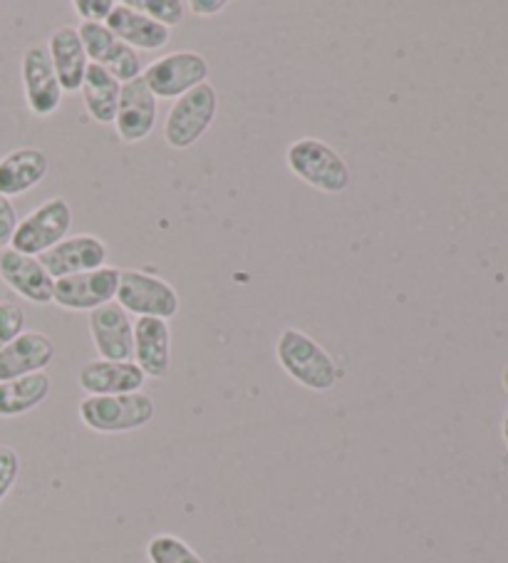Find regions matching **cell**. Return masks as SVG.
I'll return each mask as SVG.
<instances>
[{
	"label": "cell",
	"mask_w": 508,
	"mask_h": 563,
	"mask_svg": "<svg viewBox=\"0 0 508 563\" xmlns=\"http://www.w3.org/2000/svg\"><path fill=\"white\" fill-rule=\"evenodd\" d=\"M18 477H21V454L13 446H0V504L13 492Z\"/></svg>",
	"instance_id": "d4e9b609"
},
{
	"label": "cell",
	"mask_w": 508,
	"mask_h": 563,
	"mask_svg": "<svg viewBox=\"0 0 508 563\" xmlns=\"http://www.w3.org/2000/svg\"><path fill=\"white\" fill-rule=\"evenodd\" d=\"M104 25L110 27L117 41L130 45L132 51L156 53V51H164L172 41L169 27L152 21L150 15L134 11L130 3H117Z\"/></svg>",
	"instance_id": "e0dca14e"
},
{
	"label": "cell",
	"mask_w": 508,
	"mask_h": 563,
	"mask_svg": "<svg viewBox=\"0 0 508 563\" xmlns=\"http://www.w3.org/2000/svg\"><path fill=\"white\" fill-rule=\"evenodd\" d=\"M156 120H159V100L152 95L142 77L124 82L114 118L117 137L124 144L144 142L154 132Z\"/></svg>",
	"instance_id": "8fae6325"
},
{
	"label": "cell",
	"mask_w": 508,
	"mask_h": 563,
	"mask_svg": "<svg viewBox=\"0 0 508 563\" xmlns=\"http://www.w3.org/2000/svg\"><path fill=\"white\" fill-rule=\"evenodd\" d=\"M136 367L154 380H164L172 371V328L162 318L134 320V357Z\"/></svg>",
	"instance_id": "5bb4252c"
},
{
	"label": "cell",
	"mask_w": 508,
	"mask_h": 563,
	"mask_svg": "<svg viewBox=\"0 0 508 563\" xmlns=\"http://www.w3.org/2000/svg\"><path fill=\"white\" fill-rule=\"evenodd\" d=\"M21 75L27 110H31L35 118H51V114L60 110L65 92L55 75L47 45L35 43L27 47L21 60Z\"/></svg>",
	"instance_id": "9c48e42d"
},
{
	"label": "cell",
	"mask_w": 508,
	"mask_h": 563,
	"mask_svg": "<svg viewBox=\"0 0 508 563\" xmlns=\"http://www.w3.org/2000/svg\"><path fill=\"white\" fill-rule=\"evenodd\" d=\"M146 559L150 563H207L187 541L174 533H156L146 543Z\"/></svg>",
	"instance_id": "7402d4cb"
},
{
	"label": "cell",
	"mask_w": 508,
	"mask_h": 563,
	"mask_svg": "<svg viewBox=\"0 0 508 563\" xmlns=\"http://www.w3.org/2000/svg\"><path fill=\"white\" fill-rule=\"evenodd\" d=\"M211 73L209 60L201 53L177 51L144 67L142 80L150 87L156 100H179L194 87L207 82Z\"/></svg>",
	"instance_id": "52a82bcc"
},
{
	"label": "cell",
	"mask_w": 508,
	"mask_h": 563,
	"mask_svg": "<svg viewBox=\"0 0 508 563\" xmlns=\"http://www.w3.org/2000/svg\"><path fill=\"white\" fill-rule=\"evenodd\" d=\"M51 390L53 380L47 373H33L0 383V417L13 420V417L33 412L35 407H41L47 400Z\"/></svg>",
	"instance_id": "ffe728a7"
},
{
	"label": "cell",
	"mask_w": 508,
	"mask_h": 563,
	"mask_svg": "<svg viewBox=\"0 0 508 563\" xmlns=\"http://www.w3.org/2000/svg\"><path fill=\"white\" fill-rule=\"evenodd\" d=\"M18 227V209L13 199H8L0 194V249L11 246V239Z\"/></svg>",
	"instance_id": "4316f807"
},
{
	"label": "cell",
	"mask_w": 508,
	"mask_h": 563,
	"mask_svg": "<svg viewBox=\"0 0 508 563\" xmlns=\"http://www.w3.org/2000/svg\"><path fill=\"white\" fill-rule=\"evenodd\" d=\"M51 172V159L41 147H18L0 157V194L8 199L23 197Z\"/></svg>",
	"instance_id": "ac0fdd59"
},
{
	"label": "cell",
	"mask_w": 508,
	"mask_h": 563,
	"mask_svg": "<svg viewBox=\"0 0 508 563\" xmlns=\"http://www.w3.org/2000/svg\"><path fill=\"white\" fill-rule=\"evenodd\" d=\"M80 92L87 114H90L97 124H114L117 107H120L122 82H117L104 67L90 63Z\"/></svg>",
	"instance_id": "44dd1931"
},
{
	"label": "cell",
	"mask_w": 508,
	"mask_h": 563,
	"mask_svg": "<svg viewBox=\"0 0 508 563\" xmlns=\"http://www.w3.org/2000/svg\"><path fill=\"white\" fill-rule=\"evenodd\" d=\"M134 11L150 15L164 27H177L187 18V3L184 0H126Z\"/></svg>",
	"instance_id": "603a6c76"
},
{
	"label": "cell",
	"mask_w": 508,
	"mask_h": 563,
	"mask_svg": "<svg viewBox=\"0 0 508 563\" xmlns=\"http://www.w3.org/2000/svg\"><path fill=\"white\" fill-rule=\"evenodd\" d=\"M77 412H80V420L87 430L97 434H122L150 424L156 415V405L154 397L144 390L104 397L87 395L77 407Z\"/></svg>",
	"instance_id": "3957f363"
},
{
	"label": "cell",
	"mask_w": 508,
	"mask_h": 563,
	"mask_svg": "<svg viewBox=\"0 0 508 563\" xmlns=\"http://www.w3.org/2000/svg\"><path fill=\"white\" fill-rule=\"evenodd\" d=\"M0 278L8 288L35 306L53 303L55 278L47 274L41 258L21 254L11 246L0 249Z\"/></svg>",
	"instance_id": "7c38bea8"
},
{
	"label": "cell",
	"mask_w": 508,
	"mask_h": 563,
	"mask_svg": "<svg viewBox=\"0 0 508 563\" xmlns=\"http://www.w3.org/2000/svg\"><path fill=\"white\" fill-rule=\"evenodd\" d=\"M114 0H75V13L82 18V23H107V18L114 11Z\"/></svg>",
	"instance_id": "484cf974"
},
{
	"label": "cell",
	"mask_w": 508,
	"mask_h": 563,
	"mask_svg": "<svg viewBox=\"0 0 508 563\" xmlns=\"http://www.w3.org/2000/svg\"><path fill=\"white\" fill-rule=\"evenodd\" d=\"M504 387H506V390H508V367H506V371H504Z\"/></svg>",
	"instance_id": "f546056e"
},
{
	"label": "cell",
	"mask_w": 508,
	"mask_h": 563,
	"mask_svg": "<svg viewBox=\"0 0 508 563\" xmlns=\"http://www.w3.org/2000/svg\"><path fill=\"white\" fill-rule=\"evenodd\" d=\"M114 303L136 318H162L169 320L179 313L181 300L177 288L169 280L142 268H122L120 286H117Z\"/></svg>",
	"instance_id": "5b68a950"
},
{
	"label": "cell",
	"mask_w": 508,
	"mask_h": 563,
	"mask_svg": "<svg viewBox=\"0 0 508 563\" xmlns=\"http://www.w3.org/2000/svg\"><path fill=\"white\" fill-rule=\"evenodd\" d=\"M73 229V207L67 199L55 197L43 201L25 219L18 221L15 234L11 239V249L27 256H43L45 251L60 244Z\"/></svg>",
	"instance_id": "8992f818"
},
{
	"label": "cell",
	"mask_w": 508,
	"mask_h": 563,
	"mask_svg": "<svg viewBox=\"0 0 508 563\" xmlns=\"http://www.w3.org/2000/svg\"><path fill=\"white\" fill-rule=\"evenodd\" d=\"M187 8H191L194 15L211 18V15H219L221 11H227L229 0H191Z\"/></svg>",
	"instance_id": "83f0119b"
},
{
	"label": "cell",
	"mask_w": 508,
	"mask_h": 563,
	"mask_svg": "<svg viewBox=\"0 0 508 563\" xmlns=\"http://www.w3.org/2000/svg\"><path fill=\"white\" fill-rule=\"evenodd\" d=\"M286 164L292 177L322 194H343L353 181V172L340 157V152L316 137H302L288 144Z\"/></svg>",
	"instance_id": "7a4b0ae2"
},
{
	"label": "cell",
	"mask_w": 508,
	"mask_h": 563,
	"mask_svg": "<svg viewBox=\"0 0 508 563\" xmlns=\"http://www.w3.org/2000/svg\"><path fill=\"white\" fill-rule=\"evenodd\" d=\"M501 432H504V442H506V446H508V410H506V417H504V427H501Z\"/></svg>",
	"instance_id": "f1b7e54d"
},
{
	"label": "cell",
	"mask_w": 508,
	"mask_h": 563,
	"mask_svg": "<svg viewBox=\"0 0 508 563\" xmlns=\"http://www.w3.org/2000/svg\"><path fill=\"white\" fill-rule=\"evenodd\" d=\"M146 383V375L136 367L134 361L114 363V361H90L80 367L77 373V385L82 387L87 395L104 397V395H130L142 393Z\"/></svg>",
	"instance_id": "2e32d148"
},
{
	"label": "cell",
	"mask_w": 508,
	"mask_h": 563,
	"mask_svg": "<svg viewBox=\"0 0 508 563\" xmlns=\"http://www.w3.org/2000/svg\"><path fill=\"white\" fill-rule=\"evenodd\" d=\"M219 114V92L217 87L203 82L194 87L187 95H181L179 100H174L169 114L164 122V142L172 150L184 152L191 150L203 134L211 130V124L217 122Z\"/></svg>",
	"instance_id": "277c9868"
},
{
	"label": "cell",
	"mask_w": 508,
	"mask_h": 563,
	"mask_svg": "<svg viewBox=\"0 0 508 563\" xmlns=\"http://www.w3.org/2000/svg\"><path fill=\"white\" fill-rule=\"evenodd\" d=\"M120 271L114 266H102L87 274H75L55 280L53 303L73 313H92V310L112 303L120 286Z\"/></svg>",
	"instance_id": "ba28073f"
},
{
	"label": "cell",
	"mask_w": 508,
	"mask_h": 563,
	"mask_svg": "<svg viewBox=\"0 0 508 563\" xmlns=\"http://www.w3.org/2000/svg\"><path fill=\"white\" fill-rule=\"evenodd\" d=\"M37 258H41L47 274L57 280L107 266V244L92 234H75Z\"/></svg>",
	"instance_id": "4fadbf2b"
},
{
	"label": "cell",
	"mask_w": 508,
	"mask_h": 563,
	"mask_svg": "<svg viewBox=\"0 0 508 563\" xmlns=\"http://www.w3.org/2000/svg\"><path fill=\"white\" fill-rule=\"evenodd\" d=\"M47 53H51V60L55 67L57 80L65 95L80 92L82 80L90 60H87L85 45L80 41V33H77L75 25H63L51 35L47 41Z\"/></svg>",
	"instance_id": "d6986e66"
},
{
	"label": "cell",
	"mask_w": 508,
	"mask_h": 563,
	"mask_svg": "<svg viewBox=\"0 0 508 563\" xmlns=\"http://www.w3.org/2000/svg\"><path fill=\"white\" fill-rule=\"evenodd\" d=\"M55 361V343L41 330H23L11 345L0 351V383L33 373H45Z\"/></svg>",
	"instance_id": "9a60e30c"
},
{
	"label": "cell",
	"mask_w": 508,
	"mask_h": 563,
	"mask_svg": "<svg viewBox=\"0 0 508 563\" xmlns=\"http://www.w3.org/2000/svg\"><path fill=\"white\" fill-rule=\"evenodd\" d=\"M90 338L100 361L126 363L134 357V320L124 308L107 303L90 313Z\"/></svg>",
	"instance_id": "30bf717a"
},
{
	"label": "cell",
	"mask_w": 508,
	"mask_h": 563,
	"mask_svg": "<svg viewBox=\"0 0 508 563\" xmlns=\"http://www.w3.org/2000/svg\"><path fill=\"white\" fill-rule=\"evenodd\" d=\"M276 361L283 373L312 393H328L340 383V367L316 338L300 328H283L276 338Z\"/></svg>",
	"instance_id": "6da1fadb"
},
{
	"label": "cell",
	"mask_w": 508,
	"mask_h": 563,
	"mask_svg": "<svg viewBox=\"0 0 508 563\" xmlns=\"http://www.w3.org/2000/svg\"><path fill=\"white\" fill-rule=\"evenodd\" d=\"M25 330V310L15 303H0V351Z\"/></svg>",
	"instance_id": "cb8c5ba5"
}]
</instances>
